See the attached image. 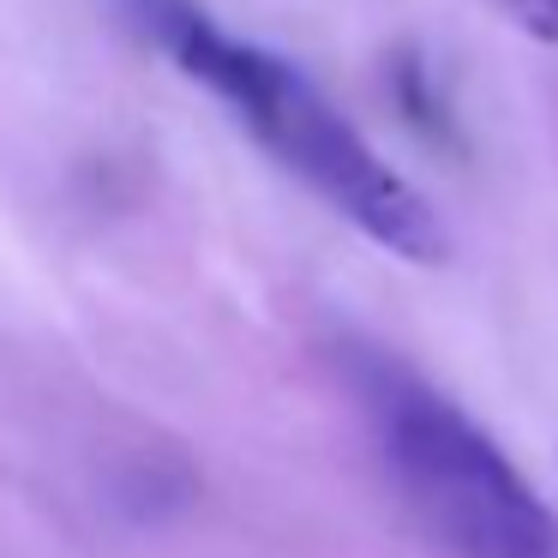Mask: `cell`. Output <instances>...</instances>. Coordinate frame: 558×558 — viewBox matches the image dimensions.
Wrapping results in <instances>:
<instances>
[{"instance_id": "obj_2", "label": "cell", "mask_w": 558, "mask_h": 558, "mask_svg": "<svg viewBox=\"0 0 558 558\" xmlns=\"http://www.w3.org/2000/svg\"><path fill=\"white\" fill-rule=\"evenodd\" d=\"M397 493L457 558H558V522L469 409L373 342L342 354Z\"/></svg>"}, {"instance_id": "obj_1", "label": "cell", "mask_w": 558, "mask_h": 558, "mask_svg": "<svg viewBox=\"0 0 558 558\" xmlns=\"http://www.w3.org/2000/svg\"><path fill=\"white\" fill-rule=\"evenodd\" d=\"M145 31L169 49L186 78L210 90L306 193H318L337 217H349L366 241L409 265H438L450 253V234L438 210L354 133V121L282 54L241 43L205 19L193 0H138Z\"/></svg>"}, {"instance_id": "obj_3", "label": "cell", "mask_w": 558, "mask_h": 558, "mask_svg": "<svg viewBox=\"0 0 558 558\" xmlns=\"http://www.w3.org/2000/svg\"><path fill=\"white\" fill-rule=\"evenodd\" d=\"M493 7L534 43H558V0H493Z\"/></svg>"}]
</instances>
